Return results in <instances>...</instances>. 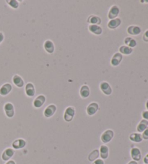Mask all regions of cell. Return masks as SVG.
I'll use <instances>...</instances> for the list:
<instances>
[{
  "instance_id": "31",
  "label": "cell",
  "mask_w": 148,
  "mask_h": 164,
  "mask_svg": "<svg viewBox=\"0 0 148 164\" xmlns=\"http://www.w3.org/2000/svg\"><path fill=\"white\" fill-rule=\"evenodd\" d=\"M142 39H143L144 41L148 42V30L145 32V33H144V35H143Z\"/></svg>"
},
{
  "instance_id": "12",
  "label": "cell",
  "mask_w": 148,
  "mask_h": 164,
  "mask_svg": "<svg viewBox=\"0 0 148 164\" xmlns=\"http://www.w3.org/2000/svg\"><path fill=\"white\" fill-rule=\"evenodd\" d=\"M130 154H131V157L133 159V161L137 162L140 161L142 157L141 151L138 147H133V148H131Z\"/></svg>"
},
{
  "instance_id": "10",
  "label": "cell",
  "mask_w": 148,
  "mask_h": 164,
  "mask_svg": "<svg viewBox=\"0 0 148 164\" xmlns=\"http://www.w3.org/2000/svg\"><path fill=\"white\" fill-rule=\"evenodd\" d=\"M46 100V97L43 95H39L34 100L33 106L36 108V109H39V108L43 106V104L45 103Z\"/></svg>"
},
{
  "instance_id": "9",
  "label": "cell",
  "mask_w": 148,
  "mask_h": 164,
  "mask_svg": "<svg viewBox=\"0 0 148 164\" xmlns=\"http://www.w3.org/2000/svg\"><path fill=\"white\" fill-rule=\"evenodd\" d=\"M14 155H15V151L13 148H7L2 154V159L4 161H8L13 157Z\"/></svg>"
},
{
  "instance_id": "37",
  "label": "cell",
  "mask_w": 148,
  "mask_h": 164,
  "mask_svg": "<svg viewBox=\"0 0 148 164\" xmlns=\"http://www.w3.org/2000/svg\"><path fill=\"white\" fill-rule=\"evenodd\" d=\"M146 108H147V110H148V101L146 102Z\"/></svg>"
},
{
  "instance_id": "34",
  "label": "cell",
  "mask_w": 148,
  "mask_h": 164,
  "mask_svg": "<svg viewBox=\"0 0 148 164\" xmlns=\"http://www.w3.org/2000/svg\"><path fill=\"white\" fill-rule=\"evenodd\" d=\"M143 161H144V163H145V164H148V153L145 155V157L144 158Z\"/></svg>"
},
{
  "instance_id": "7",
  "label": "cell",
  "mask_w": 148,
  "mask_h": 164,
  "mask_svg": "<svg viewBox=\"0 0 148 164\" xmlns=\"http://www.w3.org/2000/svg\"><path fill=\"white\" fill-rule=\"evenodd\" d=\"M56 111H57V106L54 104L49 105L43 111V115L45 117L50 118L54 115Z\"/></svg>"
},
{
  "instance_id": "2",
  "label": "cell",
  "mask_w": 148,
  "mask_h": 164,
  "mask_svg": "<svg viewBox=\"0 0 148 164\" xmlns=\"http://www.w3.org/2000/svg\"><path fill=\"white\" fill-rule=\"evenodd\" d=\"M114 137V132L111 129H107L101 135V140L103 143L106 144L110 143Z\"/></svg>"
},
{
  "instance_id": "15",
  "label": "cell",
  "mask_w": 148,
  "mask_h": 164,
  "mask_svg": "<svg viewBox=\"0 0 148 164\" xmlns=\"http://www.w3.org/2000/svg\"><path fill=\"white\" fill-rule=\"evenodd\" d=\"M80 94L83 99H87L91 95V90H90L89 86L87 85H82L80 90Z\"/></svg>"
},
{
  "instance_id": "6",
  "label": "cell",
  "mask_w": 148,
  "mask_h": 164,
  "mask_svg": "<svg viewBox=\"0 0 148 164\" xmlns=\"http://www.w3.org/2000/svg\"><path fill=\"white\" fill-rule=\"evenodd\" d=\"M100 89L105 95H110L112 93V88L110 84L107 82H102L100 84Z\"/></svg>"
},
{
  "instance_id": "25",
  "label": "cell",
  "mask_w": 148,
  "mask_h": 164,
  "mask_svg": "<svg viewBox=\"0 0 148 164\" xmlns=\"http://www.w3.org/2000/svg\"><path fill=\"white\" fill-rule=\"evenodd\" d=\"M132 52H133V49L126 45L121 46V47L119 48V53L121 54L129 55V54H131Z\"/></svg>"
},
{
  "instance_id": "19",
  "label": "cell",
  "mask_w": 148,
  "mask_h": 164,
  "mask_svg": "<svg viewBox=\"0 0 148 164\" xmlns=\"http://www.w3.org/2000/svg\"><path fill=\"white\" fill-rule=\"evenodd\" d=\"M127 33L131 35H138L141 33V28L137 25H130L127 28Z\"/></svg>"
},
{
  "instance_id": "4",
  "label": "cell",
  "mask_w": 148,
  "mask_h": 164,
  "mask_svg": "<svg viewBox=\"0 0 148 164\" xmlns=\"http://www.w3.org/2000/svg\"><path fill=\"white\" fill-rule=\"evenodd\" d=\"M99 110V105L96 102H93V103H90L87 106L86 109V112H87V115L93 116Z\"/></svg>"
},
{
  "instance_id": "5",
  "label": "cell",
  "mask_w": 148,
  "mask_h": 164,
  "mask_svg": "<svg viewBox=\"0 0 148 164\" xmlns=\"http://www.w3.org/2000/svg\"><path fill=\"white\" fill-rule=\"evenodd\" d=\"M120 13V9L117 5H113L110 8L109 13H108V18L110 20H113L115 18H117L118 15Z\"/></svg>"
},
{
  "instance_id": "32",
  "label": "cell",
  "mask_w": 148,
  "mask_h": 164,
  "mask_svg": "<svg viewBox=\"0 0 148 164\" xmlns=\"http://www.w3.org/2000/svg\"><path fill=\"white\" fill-rule=\"evenodd\" d=\"M92 164H104V161L103 159L98 158L97 160H95V161H93V163Z\"/></svg>"
},
{
  "instance_id": "33",
  "label": "cell",
  "mask_w": 148,
  "mask_h": 164,
  "mask_svg": "<svg viewBox=\"0 0 148 164\" xmlns=\"http://www.w3.org/2000/svg\"><path fill=\"white\" fill-rule=\"evenodd\" d=\"M4 39H5V35H4L3 33L0 32V43L4 41Z\"/></svg>"
},
{
  "instance_id": "17",
  "label": "cell",
  "mask_w": 148,
  "mask_h": 164,
  "mask_svg": "<svg viewBox=\"0 0 148 164\" xmlns=\"http://www.w3.org/2000/svg\"><path fill=\"white\" fill-rule=\"evenodd\" d=\"M25 94L28 97H33L35 94V89L33 84L28 83L25 85Z\"/></svg>"
},
{
  "instance_id": "29",
  "label": "cell",
  "mask_w": 148,
  "mask_h": 164,
  "mask_svg": "<svg viewBox=\"0 0 148 164\" xmlns=\"http://www.w3.org/2000/svg\"><path fill=\"white\" fill-rule=\"evenodd\" d=\"M142 139L145 140H148V127L143 132L142 135Z\"/></svg>"
},
{
  "instance_id": "27",
  "label": "cell",
  "mask_w": 148,
  "mask_h": 164,
  "mask_svg": "<svg viewBox=\"0 0 148 164\" xmlns=\"http://www.w3.org/2000/svg\"><path fill=\"white\" fill-rule=\"evenodd\" d=\"M124 43L126 44V46H127V47H129L130 48H132L135 47L136 46H137V41H135V39H132V38L131 37H127L124 39Z\"/></svg>"
},
{
  "instance_id": "11",
  "label": "cell",
  "mask_w": 148,
  "mask_h": 164,
  "mask_svg": "<svg viewBox=\"0 0 148 164\" xmlns=\"http://www.w3.org/2000/svg\"><path fill=\"white\" fill-rule=\"evenodd\" d=\"M13 90V86L9 83H5L0 88V95L6 96L9 94Z\"/></svg>"
},
{
  "instance_id": "23",
  "label": "cell",
  "mask_w": 148,
  "mask_h": 164,
  "mask_svg": "<svg viewBox=\"0 0 148 164\" xmlns=\"http://www.w3.org/2000/svg\"><path fill=\"white\" fill-rule=\"evenodd\" d=\"M148 127V121L145 119H142L137 127V130L138 132H143Z\"/></svg>"
},
{
  "instance_id": "3",
  "label": "cell",
  "mask_w": 148,
  "mask_h": 164,
  "mask_svg": "<svg viewBox=\"0 0 148 164\" xmlns=\"http://www.w3.org/2000/svg\"><path fill=\"white\" fill-rule=\"evenodd\" d=\"M4 111L8 118H13L15 116V107L10 102H7L4 106Z\"/></svg>"
},
{
  "instance_id": "16",
  "label": "cell",
  "mask_w": 148,
  "mask_h": 164,
  "mask_svg": "<svg viewBox=\"0 0 148 164\" xmlns=\"http://www.w3.org/2000/svg\"><path fill=\"white\" fill-rule=\"evenodd\" d=\"M121 24V20L120 18H115L113 20H109V23L107 24V26L109 29L114 30L117 29L118 27H119Z\"/></svg>"
},
{
  "instance_id": "1",
  "label": "cell",
  "mask_w": 148,
  "mask_h": 164,
  "mask_svg": "<svg viewBox=\"0 0 148 164\" xmlns=\"http://www.w3.org/2000/svg\"><path fill=\"white\" fill-rule=\"evenodd\" d=\"M75 115V109L72 106H69L65 109L64 113V119L67 122H70L74 119Z\"/></svg>"
},
{
  "instance_id": "20",
  "label": "cell",
  "mask_w": 148,
  "mask_h": 164,
  "mask_svg": "<svg viewBox=\"0 0 148 164\" xmlns=\"http://www.w3.org/2000/svg\"><path fill=\"white\" fill-rule=\"evenodd\" d=\"M99 152H100V155H101V159L105 160L108 158V157H109V149L108 146L105 145H101V147H100Z\"/></svg>"
},
{
  "instance_id": "21",
  "label": "cell",
  "mask_w": 148,
  "mask_h": 164,
  "mask_svg": "<svg viewBox=\"0 0 148 164\" xmlns=\"http://www.w3.org/2000/svg\"><path fill=\"white\" fill-rule=\"evenodd\" d=\"M13 83L15 85V86H17V87L19 88H23L24 86L23 79L18 75H15L13 76Z\"/></svg>"
},
{
  "instance_id": "35",
  "label": "cell",
  "mask_w": 148,
  "mask_h": 164,
  "mask_svg": "<svg viewBox=\"0 0 148 164\" xmlns=\"http://www.w3.org/2000/svg\"><path fill=\"white\" fill-rule=\"evenodd\" d=\"M5 164H16V163L14 161H13V160H9V161H8Z\"/></svg>"
},
{
  "instance_id": "28",
  "label": "cell",
  "mask_w": 148,
  "mask_h": 164,
  "mask_svg": "<svg viewBox=\"0 0 148 164\" xmlns=\"http://www.w3.org/2000/svg\"><path fill=\"white\" fill-rule=\"evenodd\" d=\"M6 2L8 4L9 7H11L14 9H17L19 7V2L17 0H7Z\"/></svg>"
},
{
  "instance_id": "22",
  "label": "cell",
  "mask_w": 148,
  "mask_h": 164,
  "mask_svg": "<svg viewBox=\"0 0 148 164\" xmlns=\"http://www.w3.org/2000/svg\"><path fill=\"white\" fill-rule=\"evenodd\" d=\"M87 22L91 24V25H99L101 23V17L97 15H91L87 19Z\"/></svg>"
},
{
  "instance_id": "13",
  "label": "cell",
  "mask_w": 148,
  "mask_h": 164,
  "mask_svg": "<svg viewBox=\"0 0 148 164\" xmlns=\"http://www.w3.org/2000/svg\"><path fill=\"white\" fill-rule=\"evenodd\" d=\"M43 48H44L45 51H46L48 54H53L54 52L55 47L53 41H50V40H47L43 43Z\"/></svg>"
},
{
  "instance_id": "8",
  "label": "cell",
  "mask_w": 148,
  "mask_h": 164,
  "mask_svg": "<svg viewBox=\"0 0 148 164\" xmlns=\"http://www.w3.org/2000/svg\"><path fill=\"white\" fill-rule=\"evenodd\" d=\"M123 59V56L119 52H117L113 54V57L111 58V64L113 67H117L121 64Z\"/></svg>"
},
{
  "instance_id": "26",
  "label": "cell",
  "mask_w": 148,
  "mask_h": 164,
  "mask_svg": "<svg viewBox=\"0 0 148 164\" xmlns=\"http://www.w3.org/2000/svg\"><path fill=\"white\" fill-rule=\"evenodd\" d=\"M100 155V152H99V150H94L93 151H92L91 153L89 154L88 155V160L89 161L91 162H93L95 161V160H97L98 158Z\"/></svg>"
},
{
  "instance_id": "36",
  "label": "cell",
  "mask_w": 148,
  "mask_h": 164,
  "mask_svg": "<svg viewBox=\"0 0 148 164\" xmlns=\"http://www.w3.org/2000/svg\"><path fill=\"white\" fill-rule=\"evenodd\" d=\"M127 164H138L137 161H129V163H128Z\"/></svg>"
},
{
  "instance_id": "14",
  "label": "cell",
  "mask_w": 148,
  "mask_h": 164,
  "mask_svg": "<svg viewBox=\"0 0 148 164\" xmlns=\"http://www.w3.org/2000/svg\"><path fill=\"white\" fill-rule=\"evenodd\" d=\"M12 146H13V148L15 150H20L24 148V147L26 146V141L23 139L15 140V141H13V144H12Z\"/></svg>"
},
{
  "instance_id": "30",
  "label": "cell",
  "mask_w": 148,
  "mask_h": 164,
  "mask_svg": "<svg viewBox=\"0 0 148 164\" xmlns=\"http://www.w3.org/2000/svg\"><path fill=\"white\" fill-rule=\"evenodd\" d=\"M142 116L144 119L148 121V111H144L142 114Z\"/></svg>"
},
{
  "instance_id": "24",
  "label": "cell",
  "mask_w": 148,
  "mask_h": 164,
  "mask_svg": "<svg viewBox=\"0 0 148 164\" xmlns=\"http://www.w3.org/2000/svg\"><path fill=\"white\" fill-rule=\"evenodd\" d=\"M129 140L134 143H141L142 141V137L139 133H132L129 135Z\"/></svg>"
},
{
  "instance_id": "18",
  "label": "cell",
  "mask_w": 148,
  "mask_h": 164,
  "mask_svg": "<svg viewBox=\"0 0 148 164\" xmlns=\"http://www.w3.org/2000/svg\"><path fill=\"white\" fill-rule=\"evenodd\" d=\"M88 30L91 33L96 35H101L102 33H103V28L100 25H90L88 26Z\"/></svg>"
}]
</instances>
